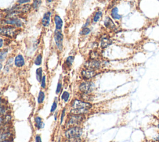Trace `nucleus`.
Wrapping results in <instances>:
<instances>
[{
  "instance_id": "nucleus-1",
  "label": "nucleus",
  "mask_w": 159,
  "mask_h": 142,
  "mask_svg": "<svg viewBox=\"0 0 159 142\" xmlns=\"http://www.w3.org/2000/svg\"><path fill=\"white\" fill-rule=\"evenodd\" d=\"M92 107V105L89 102L75 99L71 106L70 113L75 115H84L87 113Z\"/></svg>"
},
{
  "instance_id": "nucleus-2",
  "label": "nucleus",
  "mask_w": 159,
  "mask_h": 142,
  "mask_svg": "<svg viewBox=\"0 0 159 142\" xmlns=\"http://www.w3.org/2000/svg\"><path fill=\"white\" fill-rule=\"evenodd\" d=\"M84 115H75L72 114L69 117L68 121L65 124L66 129H70L71 127H77L79 124H80L84 121Z\"/></svg>"
},
{
  "instance_id": "nucleus-3",
  "label": "nucleus",
  "mask_w": 159,
  "mask_h": 142,
  "mask_svg": "<svg viewBox=\"0 0 159 142\" xmlns=\"http://www.w3.org/2000/svg\"><path fill=\"white\" fill-rule=\"evenodd\" d=\"M17 15L14 14H9L5 19L8 26H11L14 27H21L23 25V22L17 17Z\"/></svg>"
},
{
  "instance_id": "nucleus-4",
  "label": "nucleus",
  "mask_w": 159,
  "mask_h": 142,
  "mask_svg": "<svg viewBox=\"0 0 159 142\" xmlns=\"http://www.w3.org/2000/svg\"><path fill=\"white\" fill-rule=\"evenodd\" d=\"M32 6L29 4L26 5H17L14 6L13 8L8 11L9 14H14V15H21V14L27 13L30 11Z\"/></svg>"
},
{
  "instance_id": "nucleus-5",
  "label": "nucleus",
  "mask_w": 159,
  "mask_h": 142,
  "mask_svg": "<svg viewBox=\"0 0 159 142\" xmlns=\"http://www.w3.org/2000/svg\"><path fill=\"white\" fill-rule=\"evenodd\" d=\"M83 133V130L80 127H74L68 129L65 132V136L67 138H80L81 137Z\"/></svg>"
},
{
  "instance_id": "nucleus-6",
  "label": "nucleus",
  "mask_w": 159,
  "mask_h": 142,
  "mask_svg": "<svg viewBox=\"0 0 159 142\" xmlns=\"http://www.w3.org/2000/svg\"><path fill=\"white\" fill-rule=\"evenodd\" d=\"M16 34L17 30L16 27H14L11 26H6L2 28H0V34L5 36L13 38L16 36Z\"/></svg>"
},
{
  "instance_id": "nucleus-7",
  "label": "nucleus",
  "mask_w": 159,
  "mask_h": 142,
  "mask_svg": "<svg viewBox=\"0 0 159 142\" xmlns=\"http://www.w3.org/2000/svg\"><path fill=\"white\" fill-rule=\"evenodd\" d=\"M12 132L8 127H2L0 129V141L9 140L12 137Z\"/></svg>"
},
{
  "instance_id": "nucleus-8",
  "label": "nucleus",
  "mask_w": 159,
  "mask_h": 142,
  "mask_svg": "<svg viewBox=\"0 0 159 142\" xmlns=\"http://www.w3.org/2000/svg\"><path fill=\"white\" fill-rule=\"evenodd\" d=\"M63 36L61 31L56 30L55 34H54V40H55L57 47L59 51H62L63 49Z\"/></svg>"
},
{
  "instance_id": "nucleus-9",
  "label": "nucleus",
  "mask_w": 159,
  "mask_h": 142,
  "mask_svg": "<svg viewBox=\"0 0 159 142\" xmlns=\"http://www.w3.org/2000/svg\"><path fill=\"white\" fill-rule=\"evenodd\" d=\"M93 84L90 82H85L82 83L79 86V89L82 93L90 94L93 90Z\"/></svg>"
},
{
  "instance_id": "nucleus-10",
  "label": "nucleus",
  "mask_w": 159,
  "mask_h": 142,
  "mask_svg": "<svg viewBox=\"0 0 159 142\" xmlns=\"http://www.w3.org/2000/svg\"><path fill=\"white\" fill-rule=\"evenodd\" d=\"M100 65L101 64L99 61L95 59H91L85 64V69L95 70L100 68Z\"/></svg>"
},
{
  "instance_id": "nucleus-11",
  "label": "nucleus",
  "mask_w": 159,
  "mask_h": 142,
  "mask_svg": "<svg viewBox=\"0 0 159 142\" xmlns=\"http://www.w3.org/2000/svg\"><path fill=\"white\" fill-rule=\"evenodd\" d=\"M82 76L85 80H88L90 79H92L93 77H95L96 74V72L95 70L88 69H85L82 70Z\"/></svg>"
},
{
  "instance_id": "nucleus-12",
  "label": "nucleus",
  "mask_w": 159,
  "mask_h": 142,
  "mask_svg": "<svg viewBox=\"0 0 159 142\" xmlns=\"http://www.w3.org/2000/svg\"><path fill=\"white\" fill-rule=\"evenodd\" d=\"M50 16H51V13L50 11L45 13L44 15V16H43L42 19V24L44 27H47L49 26L50 21Z\"/></svg>"
},
{
  "instance_id": "nucleus-13",
  "label": "nucleus",
  "mask_w": 159,
  "mask_h": 142,
  "mask_svg": "<svg viewBox=\"0 0 159 142\" xmlns=\"http://www.w3.org/2000/svg\"><path fill=\"white\" fill-rule=\"evenodd\" d=\"M14 64L17 67H21L24 66L25 64V61L23 56L21 54L17 55L16 57L15 60H14Z\"/></svg>"
},
{
  "instance_id": "nucleus-14",
  "label": "nucleus",
  "mask_w": 159,
  "mask_h": 142,
  "mask_svg": "<svg viewBox=\"0 0 159 142\" xmlns=\"http://www.w3.org/2000/svg\"><path fill=\"white\" fill-rule=\"evenodd\" d=\"M54 21L55 24V28L57 31H61L63 26V21L59 15H55L54 17Z\"/></svg>"
},
{
  "instance_id": "nucleus-15",
  "label": "nucleus",
  "mask_w": 159,
  "mask_h": 142,
  "mask_svg": "<svg viewBox=\"0 0 159 142\" xmlns=\"http://www.w3.org/2000/svg\"><path fill=\"white\" fill-rule=\"evenodd\" d=\"M112 43V41L108 38H103L101 40V46L102 48H106L110 46Z\"/></svg>"
},
{
  "instance_id": "nucleus-16",
  "label": "nucleus",
  "mask_w": 159,
  "mask_h": 142,
  "mask_svg": "<svg viewBox=\"0 0 159 142\" xmlns=\"http://www.w3.org/2000/svg\"><path fill=\"white\" fill-rule=\"evenodd\" d=\"M35 123L36 127H37V128L39 129H42V128H44V122H43L42 119L39 117H35Z\"/></svg>"
},
{
  "instance_id": "nucleus-17",
  "label": "nucleus",
  "mask_w": 159,
  "mask_h": 142,
  "mask_svg": "<svg viewBox=\"0 0 159 142\" xmlns=\"http://www.w3.org/2000/svg\"><path fill=\"white\" fill-rule=\"evenodd\" d=\"M36 79L39 82H41L42 79V68L39 67L36 70Z\"/></svg>"
},
{
  "instance_id": "nucleus-18",
  "label": "nucleus",
  "mask_w": 159,
  "mask_h": 142,
  "mask_svg": "<svg viewBox=\"0 0 159 142\" xmlns=\"http://www.w3.org/2000/svg\"><path fill=\"white\" fill-rule=\"evenodd\" d=\"M104 25L108 28H114L115 27L114 24L110 17H107L106 20L104 21Z\"/></svg>"
},
{
  "instance_id": "nucleus-19",
  "label": "nucleus",
  "mask_w": 159,
  "mask_h": 142,
  "mask_svg": "<svg viewBox=\"0 0 159 142\" xmlns=\"http://www.w3.org/2000/svg\"><path fill=\"white\" fill-rule=\"evenodd\" d=\"M111 16L114 19H119L121 18V16L118 15V9L117 8H114L112 10Z\"/></svg>"
},
{
  "instance_id": "nucleus-20",
  "label": "nucleus",
  "mask_w": 159,
  "mask_h": 142,
  "mask_svg": "<svg viewBox=\"0 0 159 142\" xmlns=\"http://www.w3.org/2000/svg\"><path fill=\"white\" fill-rule=\"evenodd\" d=\"M44 98H45L44 92L41 90L39 92V94L38 95V97H37L38 104H42L43 102H44Z\"/></svg>"
},
{
  "instance_id": "nucleus-21",
  "label": "nucleus",
  "mask_w": 159,
  "mask_h": 142,
  "mask_svg": "<svg viewBox=\"0 0 159 142\" xmlns=\"http://www.w3.org/2000/svg\"><path fill=\"white\" fill-rule=\"evenodd\" d=\"M42 0H33V3H32V8H34V9H38L40 6H41L42 3Z\"/></svg>"
},
{
  "instance_id": "nucleus-22",
  "label": "nucleus",
  "mask_w": 159,
  "mask_h": 142,
  "mask_svg": "<svg viewBox=\"0 0 159 142\" xmlns=\"http://www.w3.org/2000/svg\"><path fill=\"white\" fill-rule=\"evenodd\" d=\"M7 54H8L7 49H4V50L0 51V62L4 61L5 59L6 58Z\"/></svg>"
},
{
  "instance_id": "nucleus-23",
  "label": "nucleus",
  "mask_w": 159,
  "mask_h": 142,
  "mask_svg": "<svg viewBox=\"0 0 159 142\" xmlns=\"http://www.w3.org/2000/svg\"><path fill=\"white\" fill-rule=\"evenodd\" d=\"M82 98L84 100L85 102L86 101H90L92 100V96L90 95V94H85V93H82V96H81Z\"/></svg>"
},
{
  "instance_id": "nucleus-24",
  "label": "nucleus",
  "mask_w": 159,
  "mask_h": 142,
  "mask_svg": "<svg viewBox=\"0 0 159 142\" xmlns=\"http://www.w3.org/2000/svg\"><path fill=\"white\" fill-rule=\"evenodd\" d=\"M42 56L41 54H39L34 61V64L36 66H40L42 64Z\"/></svg>"
},
{
  "instance_id": "nucleus-25",
  "label": "nucleus",
  "mask_w": 159,
  "mask_h": 142,
  "mask_svg": "<svg viewBox=\"0 0 159 142\" xmlns=\"http://www.w3.org/2000/svg\"><path fill=\"white\" fill-rule=\"evenodd\" d=\"M102 16V12H101V11L96 12L95 16H94V17H93V22H95V23L98 22V21L101 19Z\"/></svg>"
},
{
  "instance_id": "nucleus-26",
  "label": "nucleus",
  "mask_w": 159,
  "mask_h": 142,
  "mask_svg": "<svg viewBox=\"0 0 159 142\" xmlns=\"http://www.w3.org/2000/svg\"><path fill=\"white\" fill-rule=\"evenodd\" d=\"M69 97H70V94L68 92H66V91L63 92V94L62 95V97H61V98H62V100H64L65 102H68V99H69Z\"/></svg>"
},
{
  "instance_id": "nucleus-27",
  "label": "nucleus",
  "mask_w": 159,
  "mask_h": 142,
  "mask_svg": "<svg viewBox=\"0 0 159 142\" xmlns=\"http://www.w3.org/2000/svg\"><path fill=\"white\" fill-rule=\"evenodd\" d=\"M74 61V57L73 56H69L68 57L67 59H66V64L67 66L70 67L72 65V64H73Z\"/></svg>"
},
{
  "instance_id": "nucleus-28",
  "label": "nucleus",
  "mask_w": 159,
  "mask_h": 142,
  "mask_svg": "<svg viewBox=\"0 0 159 142\" xmlns=\"http://www.w3.org/2000/svg\"><path fill=\"white\" fill-rule=\"evenodd\" d=\"M7 112V109L5 106H0V117L4 116Z\"/></svg>"
},
{
  "instance_id": "nucleus-29",
  "label": "nucleus",
  "mask_w": 159,
  "mask_h": 142,
  "mask_svg": "<svg viewBox=\"0 0 159 142\" xmlns=\"http://www.w3.org/2000/svg\"><path fill=\"white\" fill-rule=\"evenodd\" d=\"M98 57H99L98 53L96 52L93 51L91 53V54H90V58H91V59L97 60V59L98 58Z\"/></svg>"
},
{
  "instance_id": "nucleus-30",
  "label": "nucleus",
  "mask_w": 159,
  "mask_h": 142,
  "mask_svg": "<svg viewBox=\"0 0 159 142\" xmlns=\"http://www.w3.org/2000/svg\"><path fill=\"white\" fill-rule=\"evenodd\" d=\"M65 142H82V140L80 138H69Z\"/></svg>"
},
{
  "instance_id": "nucleus-31",
  "label": "nucleus",
  "mask_w": 159,
  "mask_h": 142,
  "mask_svg": "<svg viewBox=\"0 0 159 142\" xmlns=\"http://www.w3.org/2000/svg\"><path fill=\"white\" fill-rule=\"evenodd\" d=\"M90 29L88 27H84L81 31V34L82 35H87L90 33Z\"/></svg>"
},
{
  "instance_id": "nucleus-32",
  "label": "nucleus",
  "mask_w": 159,
  "mask_h": 142,
  "mask_svg": "<svg viewBox=\"0 0 159 142\" xmlns=\"http://www.w3.org/2000/svg\"><path fill=\"white\" fill-rule=\"evenodd\" d=\"M62 83L59 82V83L57 84V89H56V94H59L60 92H61V90H62Z\"/></svg>"
},
{
  "instance_id": "nucleus-33",
  "label": "nucleus",
  "mask_w": 159,
  "mask_h": 142,
  "mask_svg": "<svg viewBox=\"0 0 159 142\" xmlns=\"http://www.w3.org/2000/svg\"><path fill=\"white\" fill-rule=\"evenodd\" d=\"M41 82V87L43 88H45L46 86V77L45 76L42 77V79Z\"/></svg>"
},
{
  "instance_id": "nucleus-34",
  "label": "nucleus",
  "mask_w": 159,
  "mask_h": 142,
  "mask_svg": "<svg viewBox=\"0 0 159 142\" xmlns=\"http://www.w3.org/2000/svg\"><path fill=\"white\" fill-rule=\"evenodd\" d=\"M57 103L56 101H54L52 105L51 109H50V112H52V113L53 112L57 109Z\"/></svg>"
},
{
  "instance_id": "nucleus-35",
  "label": "nucleus",
  "mask_w": 159,
  "mask_h": 142,
  "mask_svg": "<svg viewBox=\"0 0 159 142\" xmlns=\"http://www.w3.org/2000/svg\"><path fill=\"white\" fill-rule=\"evenodd\" d=\"M65 109H64L63 111H62V115H61V118H60V124H62V122H63V118H64V116H65Z\"/></svg>"
},
{
  "instance_id": "nucleus-36",
  "label": "nucleus",
  "mask_w": 159,
  "mask_h": 142,
  "mask_svg": "<svg viewBox=\"0 0 159 142\" xmlns=\"http://www.w3.org/2000/svg\"><path fill=\"white\" fill-rule=\"evenodd\" d=\"M31 0H19L18 1V3H19V5H24L25 3H29Z\"/></svg>"
},
{
  "instance_id": "nucleus-37",
  "label": "nucleus",
  "mask_w": 159,
  "mask_h": 142,
  "mask_svg": "<svg viewBox=\"0 0 159 142\" xmlns=\"http://www.w3.org/2000/svg\"><path fill=\"white\" fill-rule=\"evenodd\" d=\"M35 142H42L41 138L39 135H37L35 137Z\"/></svg>"
},
{
  "instance_id": "nucleus-38",
  "label": "nucleus",
  "mask_w": 159,
  "mask_h": 142,
  "mask_svg": "<svg viewBox=\"0 0 159 142\" xmlns=\"http://www.w3.org/2000/svg\"><path fill=\"white\" fill-rule=\"evenodd\" d=\"M3 44H4V41H3V39H0V48L3 47Z\"/></svg>"
},
{
  "instance_id": "nucleus-39",
  "label": "nucleus",
  "mask_w": 159,
  "mask_h": 142,
  "mask_svg": "<svg viewBox=\"0 0 159 142\" xmlns=\"http://www.w3.org/2000/svg\"><path fill=\"white\" fill-rule=\"evenodd\" d=\"M4 122V119H3V117H0V125L3 124V122Z\"/></svg>"
},
{
  "instance_id": "nucleus-40",
  "label": "nucleus",
  "mask_w": 159,
  "mask_h": 142,
  "mask_svg": "<svg viewBox=\"0 0 159 142\" xmlns=\"http://www.w3.org/2000/svg\"><path fill=\"white\" fill-rule=\"evenodd\" d=\"M0 142H13L11 140H4V141H0Z\"/></svg>"
},
{
  "instance_id": "nucleus-41",
  "label": "nucleus",
  "mask_w": 159,
  "mask_h": 142,
  "mask_svg": "<svg viewBox=\"0 0 159 142\" xmlns=\"http://www.w3.org/2000/svg\"><path fill=\"white\" fill-rule=\"evenodd\" d=\"M2 103H3V99L1 98H0V106L1 105Z\"/></svg>"
},
{
  "instance_id": "nucleus-42",
  "label": "nucleus",
  "mask_w": 159,
  "mask_h": 142,
  "mask_svg": "<svg viewBox=\"0 0 159 142\" xmlns=\"http://www.w3.org/2000/svg\"><path fill=\"white\" fill-rule=\"evenodd\" d=\"M1 69H2V64H1V63H0V72H1Z\"/></svg>"
},
{
  "instance_id": "nucleus-43",
  "label": "nucleus",
  "mask_w": 159,
  "mask_h": 142,
  "mask_svg": "<svg viewBox=\"0 0 159 142\" xmlns=\"http://www.w3.org/2000/svg\"><path fill=\"white\" fill-rule=\"evenodd\" d=\"M47 1L49 2V3H50V2H52V0H47Z\"/></svg>"
},
{
  "instance_id": "nucleus-44",
  "label": "nucleus",
  "mask_w": 159,
  "mask_h": 142,
  "mask_svg": "<svg viewBox=\"0 0 159 142\" xmlns=\"http://www.w3.org/2000/svg\"><path fill=\"white\" fill-rule=\"evenodd\" d=\"M158 141H159V137L157 138V139Z\"/></svg>"
},
{
  "instance_id": "nucleus-45",
  "label": "nucleus",
  "mask_w": 159,
  "mask_h": 142,
  "mask_svg": "<svg viewBox=\"0 0 159 142\" xmlns=\"http://www.w3.org/2000/svg\"><path fill=\"white\" fill-rule=\"evenodd\" d=\"M158 129H159V124H158Z\"/></svg>"
}]
</instances>
